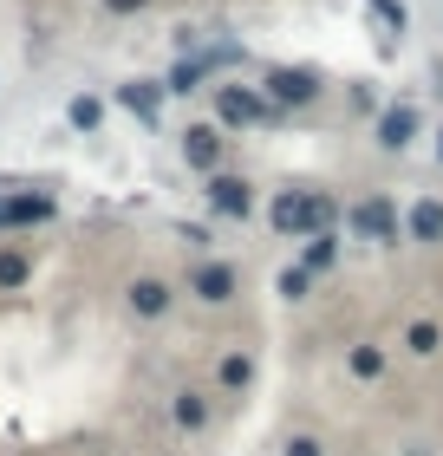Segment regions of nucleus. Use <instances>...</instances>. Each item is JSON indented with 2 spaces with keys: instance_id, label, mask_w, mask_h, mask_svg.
I'll use <instances>...</instances> for the list:
<instances>
[{
  "instance_id": "f257e3e1",
  "label": "nucleus",
  "mask_w": 443,
  "mask_h": 456,
  "mask_svg": "<svg viewBox=\"0 0 443 456\" xmlns=\"http://www.w3.org/2000/svg\"><path fill=\"white\" fill-rule=\"evenodd\" d=\"M267 228L287 241H307L320 228H340V202H332V190H281L267 196Z\"/></svg>"
},
{
  "instance_id": "f03ea898",
  "label": "nucleus",
  "mask_w": 443,
  "mask_h": 456,
  "mask_svg": "<svg viewBox=\"0 0 443 456\" xmlns=\"http://www.w3.org/2000/svg\"><path fill=\"white\" fill-rule=\"evenodd\" d=\"M340 222H346V235L365 241V248H398V241H405V209H398L391 196L352 202V209H340Z\"/></svg>"
},
{
  "instance_id": "7ed1b4c3",
  "label": "nucleus",
  "mask_w": 443,
  "mask_h": 456,
  "mask_svg": "<svg viewBox=\"0 0 443 456\" xmlns=\"http://www.w3.org/2000/svg\"><path fill=\"white\" fill-rule=\"evenodd\" d=\"M261 98L274 111H307V105H320V98H326V78L313 66H267L261 72Z\"/></svg>"
},
{
  "instance_id": "20e7f679",
  "label": "nucleus",
  "mask_w": 443,
  "mask_h": 456,
  "mask_svg": "<svg viewBox=\"0 0 443 456\" xmlns=\"http://www.w3.org/2000/svg\"><path fill=\"white\" fill-rule=\"evenodd\" d=\"M287 111H274L261 86H228V78H216V124L222 131H255V124H281Z\"/></svg>"
},
{
  "instance_id": "39448f33",
  "label": "nucleus",
  "mask_w": 443,
  "mask_h": 456,
  "mask_svg": "<svg viewBox=\"0 0 443 456\" xmlns=\"http://www.w3.org/2000/svg\"><path fill=\"white\" fill-rule=\"evenodd\" d=\"M59 222V196L53 190H13L0 183V235H27V228Z\"/></svg>"
},
{
  "instance_id": "423d86ee",
  "label": "nucleus",
  "mask_w": 443,
  "mask_h": 456,
  "mask_svg": "<svg viewBox=\"0 0 443 456\" xmlns=\"http://www.w3.org/2000/svg\"><path fill=\"white\" fill-rule=\"evenodd\" d=\"M417 137H424V111H417L411 98H391V105L372 111V143H378L385 157H405Z\"/></svg>"
},
{
  "instance_id": "0eeeda50",
  "label": "nucleus",
  "mask_w": 443,
  "mask_h": 456,
  "mask_svg": "<svg viewBox=\"0 0 443 456\" xmlns=\"http://www.w3.org/2000/svg\"><path fill=\"white\" fill-rule=\"evenodd\" d=\"M202 202H209L216 222H248L255 216V183L235 176V170H209L202 176Z\"/></svg>"
},
{
  "instance_id": "6e6552de",
  "label": "nucleus",
  "mask_w": 443,
  "mask_h": 456,
  "mask_svg": "<svg viewBox=\"0 0 443 456\" xmlns=\"http://www.w3.org/2000/svg\"><path fill=\"white\" fill-rule=\"evenodd\" d=\"M176 151H183V163L196 176H209V170H222V163H228V131L202 118V124H189V131L176 137Z\"/></svg>"
},
{
  "instance_id": "1a4fd4ad",
  "label": "nucleus",
  "mask_w": 443,
  "mask_h": 456,
  "mask_svg": "<svg viewBox=\"0 0 443 456\" xmlns=\"http://www.w3.org/2000/svg\"><path fill=\"white\" fill-rule=\"evenodd\" d=\"M189 294H196L202 306H228V300L242 294L235 261H196V267H189Z\"/></svg>"
},
{
  "instance_id": "9d476101",
  "label": "nucleus",
  "mask_w": 443,
  "mask_h": 456,
  "mask_svg": "<svg viewBox=\"0 0 443 456\" xmlns=\"http://www.w3.org/2000/svg\"><path fill=\"white\" fill-rule=\"evenodd\" d=\"M170 306H176V287L163 274H137L124 287V314L131 320H170Z\"/></svg>"
},
{
  "instance_id": "9b49d317",
  "label": "nucleus",
  "mask_w": 443,
  "mask_h": 456,
  "mask_svg": "<svg viewBox=\"0 0 443 456\" xmlns=\"http://www.w3.org/2000/svg\"><path fill=\"white\" fill-rule=\"evenodd\" d=\"M111 98L144 124V131H157V124H163V98H170V92H163V78H124Z\"/></svg>"
},
{
  "instance_id": "f8f14e48",
  "label": "nucleus",
  "mask_w": 443,
  "mask_h": 456,
  "mask_svg": "<svg viewBox=\"0 0 443 456\" xmlns=\"http://www.w3.org/2000/svg\"><path fill=\"white\" fill-rule=\"evenodd\" d=\"M405 241L443 248V196H417L411 209H405Z\"/></svg>"
},
{
  "instance_id": "ddd939ff",
  "label": "nucleus",
  "mask_w": 443,
  "mask_h": 456,
  "mask_svg": "<svg viewBox=\"0 0 443 456\" xmlns=\"http://www.w3.org/2000/svg\"><path fill=\"white\" fill-rule=\"evenodd\" d=\"M170 424L196 437V430H209V424H216V398H209V391H196V385H183L176 398H170Z\"/></svg>"
},
{
  "instance_id": "4468645a",
  "label": "nucleus",
  "mask_w": 443,
  "mask_h": 456,
  "mask_svg": "<svg viewBox=\"0 0 443 456\" xmlns=\"http://www.w3.org/2000/svg\"><path fill=\"white\" fill-rule=\"evenodd\" d=\"M202 86H216L209 53H189V59H176V66L163 72V92H170V98H189V92H202Z\"/></svg>"
},
{
  "instance_id": "2eb2a0df",
  "label": "nucleus",
  "mask_w": 443,
  "mask_h": 456,
  "mask_svg": "<svg viewBox=\"0 0 443 456\" xmlns=\"http://www.w3.org/2000/svg\"><path fill=\"white\" fill-rule=\"evenodd\" d=\"M340 228H320V235H307V248H300V267H307V274L313 281H326L332 274V261H340Z\"/></svg>"
},
{
  "instance_id": "dca6fc26",
  "label": "nucleus",
  "mask_w": 443,
  "mask_h": 456,
  "mask_svg": "<svg viewBox=\"0 0 443 456\" xmlns=\"http://www.w3.org/2000/svg\"><path fill=\"white\" fill-rule=\"evenodd\" d=\"M248 385H255V359L248 352H222L216 359V398H242Z\"/></svg>"
},
{
  "instance_id": "f3484780",
  "label": "nucleus",
  "mask_w": 443,
  "mask_h": 456,
  "mask_svg": "<svg viewBox=\"0 0 443 456\" xmlns=\"http://www.w3.org/2000/svg\"><path fill=\"white\" fill-rule=\"evenodd\" d=\"M346 371H352L358 385H378V379H385V346H372V339L352 346V352H346Z\"/></svg>"
},
{
  "instance_id": "a211bd4d",
  "label": "nucleus",
  "mask_w": 443,
  "mask_h": 456,
  "mask_svg": "<svg viewBox=\"0 0 443 456\" xmlns=\"http://www.w3.org/2000/svg\"><path fill=\"white\" fill-rule=\"evenodd\" d=\"M33 281V255L27 248H0V294H20Z\"/></svg>"
},
{
  "instance_id": "6ab92c4d",
  "label": "nucleus",
  "mask_w": 443,
  "mask_h": 456,
  "mask_svg": "<svg viewBox=\"0 0 443 456\" xmlns=\"http://www.w3.org/2000/svg\"><path fill=\"white\" fill-rule=\"evenodd\" d=\"M66 124H72L78 137H92L98 124H104V98H98V92H78L72 105H66Z\"/></svg>"
},
{
  "instance_id": "aec40b11",
  "label": "nucleus",
  "mask_w": 443,
  "mask_h": 456,
  "mask_svg": "<svg viewBox=\"0 0 443 456\" xmlns=\"http://www.w3.org/2000/svg\"><path fill=\"white\" fill-rule=\"evenodd\" d=\"M405 352H411V359H437V352H443V326L437 320H411L405 326Z\"/></svg>"
},
{
  "instance_id": "412c9836",
  "label": "nucleus",
  "mask_w": 443,
  "mask_h": 456,
  "mask_svg": "<svg viewBox=\"0 0 443 456\" xmlns=\"http://www.w3.org/2000/svg\"><path fill=\"white\" fill-rule=\"evenodd\" d=\"M313 287H320V281H313V274H307V267H300V261H293V267H287V274H281V300H287V306H300V300L313 294Z\"/></svg>"
},
{
  "instance_id": "4be33fe9",
  "label": "nucleus",
  "mask_w": 443,
  "mask_h": 456,
  "mask_svg": "<svg viewBox=\"0 0 443 456\" xmlns=\"http://www.w3.org/2000/svg\"><path fill=\"white\" fill-rule=\"evenodd\" d=\"M281 456H326V437H320V430H287Z\"/></svg>"
},
{
  "instance_id": "5701e85b",
  "label": "nucleus",
  "mask_w": 443,
  "mask_h": 456,
  "mask_svg": "<svg viewBox=\"0 0 443 456\" xmlns=\"http://www.w3.org/2000/svg\"><path fill=\"white\" fill-rule=\"evenodd\" d=\"M365 13H378L391 33H405V7H398V0H365Z\"/></svg>"
},
{
  "instance_id": "b1692460",
  "label": "nucleus",
  "mask_w": 443,
  "mask_h": 456,
  "mask_svg": "<svg viewBox=\"0 0 443 456\" xmlns=\"http://www.w3.org/2000/svg\"><path fill=\"white\" fill-rule=\"evenodd\" d=\"M378 105H385V98H378V86H352V111H358V118H372Z\"/></svg>"
},
{
  "instance_id": "393cba45",
  "label": "nucleus",
  "mask_w": 443,
  "mask_h": 456,
  "mask_svg": "<svg viewBox=\"0 0 443 456\" xmlns=\"http://www.w3.org/2000/svg\"><path fill=\"white\" fill-rule=\"evenodd\" d=\"M151 0H104V13H144Z\"/></svg>"
},
{
  "instance_id": "a878e982",
  "label": "nucleus",
  "mask_w": 443,
  "mask_h": 456,
  "mask_svg": "<svg viewBox=\"0 0 443 456\" xmlns=\"http://www.w3.org/2000/svg\"><path fill=\"white\" fill-rule=\"evenodd\" d=\"M431 151H437V163H443V124H437V143H431Z\"/></svg>"
}]
</instances>
